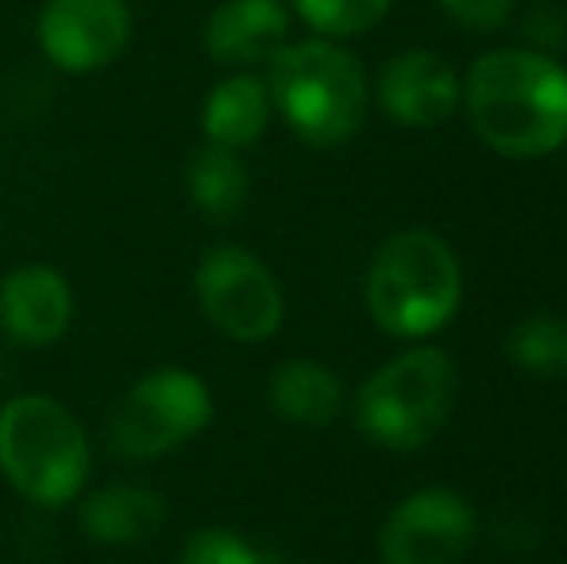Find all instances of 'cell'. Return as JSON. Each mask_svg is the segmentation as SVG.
Returning a JSON list of instances; mask_svg holds the SVG:
<instances>
[{"label":"cell","instance_id":"12","mask_svg":"<svg viewBox=\"0 0 567 564\" xmlns=\"http://www.w3.org/2000/svg\"><path fill=\"white\" fill-rule=\"evenodd\" d=\"M290 16L282 0H225L205 20V51L217 66L251 70L286 47Z\"/></svg>","mask_w":567,"mask_h":564},{"label":"cell","instance_id":"13","mask_svg":"<svg viewBox=\"0 0 567 564\" xmlns=\"http://www.w3.org/2000/svg\"><path fill=\"white\" fill-rule=\"evenodd\" d=\"M166 503L158 491L143 488V483H105V488L90 491L78 506V526L90 542L97 545H143L163 530Z\"/></svg>","mask_w":567,"mask_h":564},{"label":"cell","instance_id":"10","mask_svg":"<svg viewBox=\"0 0 567 564\" xmlns=\"http://www.w3.org/2000/svg\"><path fill=\"white\" fill-rule=\"evenodd\" d=\"M374 98H379L382 113L402 124V129H436L455 113L463 85L449 59L413 47V51L394 54L379 70Z\"/></svg>","mask_w":567,"mask_h":564},{"label":"cell","instance_id":"14","mask_svg":"<svg viewBox=\"0 0 567 564\" xmlns=\"http://www.w3.org/2000/svg\"><path fill=\"white\" fill-rule=\"evenodd\" d=\"M270 90L262 78L239 74L225 78L209 90L205 98V109H202V129H205V140L217 143V147H228V151H244L251 143L262 140L270 124Z\"/></svg>","mask_w":567,"mask_h":564},{"label":"cell","instance_id":"5","mask_svg":"<svg viewBox=\"0 0 567 564\" xmlns=\"http://www.w3.org/2000/svg\"><path fill=\"white\" fill-rule=\"evenodd\" d=\"M460 371L441 348H410L382 363L355 394V425L382 449L410 452L441 433L455 407Z\"/></svg>","mask_w":567,"mask_h":564},{"label":"cell","instance_id":"11","mask_svg":"<svg viewBox=\"0 0 567 564\" xmlns=\"http://www.w3.org/2000/svg\"><path fill=\"white\" fill-rule=\"evenodd\" d=\"M74 321V290L47 264H23L0 283V332L20 348H47Z\"/></svg>","mask_w":567,"mask_h":564},{"label":"cell","instance_id":"16","mask_svg":"<svg viewBox=\"0 0 567 564\" xmlns=\"http://www.w3.org/2000/svg\"><path fill=\"white\" fill-rule=\"evenodd\" d=\"M186 189H189V202H194V209L202 213V217L231 221L247 205L251 178H247V166L239 163L236 151L205 143L186 163Z\"/></svg>","mask_w":567,"mask_h":564},{"label":"cell","instance_id":"1","mask_svg":"<svg viewBox=\"0 0 567 564\" xmlns=\"http://www.w3.org/2000/svg\"><path fill=\"white\" fill-rule=\"evenodd\" d=\"M460 101L475 136L498 155L540 158L567 143V70L545 51H486Z\"/></svg>","mask_w":567,"mask_h":564},{"label":"cell","instance_id":"20","mask_svg":"<svg viewBox=\"0 0 567 564\" xmlns=\"http://www.w3.org/2000/svg\"><path fill=\"white\" fill-rule=\"evenodd\" d=\"M436 4L467 31H498L514 12V0H436Z\"/></svg>","mask_w":567,"mask_h":564},{"label":"cell","instance_id":"6","mask_svg":"<svg viewBox=\"0 0 567 564\" xmlns=\"http://www.w3.org/2000/svg\"><path fill=\"white\" fill-rule=\"evenodd\" d=\"M213 391L197 371L158 368L127 387L113 407L105 437L116 457L158 460L178 452L213 422Z\"/></svg>","mask_w":567,"mask_h":564},{"label":"cell","instance_id":"18","mask_svg":"<svg viewBox=\"0 0 567 564\" xmlns=\"http://www.w3.org/2000/svg\"><path fill=\"white\" fill-rule=\"evenodd\" d=\"M298 16L324 39H351L371 31L394 0H293Z\"/></svg>","mask_w":567,"mask_h":564},{"label":"cell","instance_id":"2","mask_svg":"<svg viewBox=\"0 0 567 564\" xmlns=\"http://www.w3.org/2000/svg\"><path fill=\"white\" fill-rule=\"evenodd\" d=\"M93 449L85 425L47 394H16L0 407V475L31 506H66L85 491Z\"/></svg>","mask_w":567,"mask_h":564},{"label":"cell","instance_id":"3","mask_svg":"<svg viewBox=\"0 0 567 564\" xmlns=\"http://www.w3.org/2000/svg\"><path fill=\"white\" fill-rule=\"evenodd\" d=\"M270 105L309 147H340L363 129L367 74L332 39L286 43L270 59Z\"/></svg>","mask_w":567,"mask_h":564},{"label":"cell","instance_id":"7","mask_svg":"<svg viewBox=\"0 0 567 564\" xmlns=\"http://www.w3.org/2000/svg\"><path fill=\"white\" fill-rule=\"evenodd\" d=\"M194 294L217 332L239 345H259L282 329L286 298L275 271L239 244H217L194 271Z\"/></svg>","mask_w":567,"mask_h":564},{"label":"cell","instance_id":"9","mask_svg":"<svg viewBox=\"0 0 567 564\" xmlns=\"http://www.w3.org/2000/svg\"><path fill=\"white\" fill-rule=\"evenodd\" d=\"M35 35L43 54L66 74L113 66L132 43L127 0H47Z\"/></svg>","mask_w":567,"mask_h":564},{"label":"cell","instance_id":"8","mask_svg":"<svg viewBox=\"0 0 567 564\" xmlns=\"http://www.w3.org/2000/svg\"><path fill=\"white\" fill-rule=\"evenodd\" d=\"M475 506L452 488H425L386 514L379 530L382 564H460L475 542Z\"/></svg>","mask_w":567,"mask_h":564},{"label":"cell","instance_id":"17","mask_svg":"<svg viewBox=\"0 0 567 564\" xmlns=\"http://www.w3.org/2000/svg\"><path fill=\"white\" fill-rule=\"evenodd\" d=\"M509 360L533 376H567V317L533 314L509 329Z\"/></svg>","mask_w":567,"mask_h":564},{"label":"cell","instance_id":"15","mask_svg":"<svg viewBox=\"0 0 567 564\" xmlns=\"http://www.w3.org/2000/svg\"><path fill=\"white\" fill-rule=\"evenodd\" d=\"M267 399L282 422L321 429L332 425L343 410V383L332 368L317 360H286L267 383Z\"/></svg>","mask_w":567,"mask_h":564},{"label":"cell","instance_id":"4","mask_svg":"<svg viewBox=\"0 0 567 564\" xmlns=\"http://www.w3.org/2000/svg\"><path fill=\"white\" fill-rule=\"evenodd\" d=\"M463 271L449 244L429 228L390 236L367 271V309L390 337H429L460 309Z\"/></svg>","mask_w":567,"mask_h":564},{"label":"cell","instance_id":"19","mask_svg":"<svg viewBox=\"0 0 567 564\" xmlns=\"http://www.w3.org/2000/svg\"><path fill=\"white\" fill-rule=\"evenodd\" d=\"M178 564H267L244 534L225 526H205L182 545Z\"/></svg>","mask_w":567,"mask_h":564}]
</instances>
